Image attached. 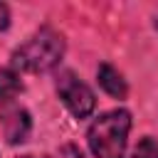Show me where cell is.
Masks as SVG:
<instances>
[{"instance_id":"1","label":"cell","mask_w":158,"mask_h":158,"mask_svg":"<svg viewBox=\"0 0 158 158\" xmlns=\"http://www.w3.org/2000/svg\"><path fill=\"white\" fill-rule=\"evenodd\" d=\"M62 57H64V37L52 27H42L12 52V69L40 74L54 69L62 62Z\"/></svg>"},{"instance_id":"2","label":"cell","mask_w":158,"mask_h":158,"mask_svg":"<svg viewBox=\"0 0 158 158\" xmlns=\"http://www.w3.org/2000/svg\"><path fill=\"white\" fill-rule=\"evenodd\" d=\"M131 131V114L126 109H114L101 114L86 131L89 148L96 158H123Z\"/></svg>"},{"instance_id":"3","label":"cell","mask_w":158,"mask_h":158,"mask_svg":"<svg viewBox=\"0 0 158 158\" xmlns=\"http://www.w3.org/2000/svg\"><path fill=\"white\" fill-rule=\"evenodd\" d=\"M57 94H59L62 104L69 109V114L74 118H86L94 111V106H96L94 91L74 72H59V77H57Z\"/></svg>"},{"instance_id":"4","label":"cell","mask_w":158,"mask_h":158,"mask_svg":"<svg viewBox=\"0 0 158 158\" xmlns=\"http://www.w3.org/2000/svg\"><path fill=\"white\" fill-rule=\"evenodd\" d=\"M0 126H2L7 143H22L30 136L32 121H30V114L25 106H20L15 101H5V104H0Z\"/></svg>"},{"instance_id":"5","label":"cell","mask_w":158,"mask_h":158,"mask_svg":"<svg viewBox=\"0 0 158 158\" xmlns=\"http://www.w3.org/2000/svg\"><path fill=\"white\" fill-rule=\"evenodd\" d=\"M96 77H99V86H101L109 96H114V99H123V96L128 94V86H126L121 72L114 69L111 64H101L99 72H96Z\"/></svg>"},{"instance_id":"6","label":"cell","mask_w":158,"mask_h":158,"mask_svg":"<svg viewBox=\"0 0 158 158\" xmlns=\"http://www.w3.org/2000/svg\"><path fill=\"white\" fill-rule=\"evenodd\" d=\"M22 91V81H20V74L10 67V69H2L0 72V104L5 101H15V96Z\"/></svg>"},{"instance_id":"7","label":"cell","mask_w":158,"mask_h":158,"mask_svg":"<svg viewBox=\"0 0 158 158\" xmlns=\"http://www.w3.org/2000/svg\"><path fill=\"white\" fill-rule=\"evenodd\" d=\"M131 158H158V141L146 136L138 141V146L133 148V156Z\"/></svg>"},{"instance_id":"8","label":"cell","mask_w":158,"mask_h":158,"mask_svg":"<svg viewBox=\"0 0 158 158\" xmlns=\"http://www.w3.org/2000/svg\"><path fill=\"white\" fill-rule=\"evenodd\" d=\"M62 156H64V158H84L77 146H64V148H62Z\"/></svg>"},{"instance_id":"9","label":"cell","mask_w":158,"mask_h":158,"mask_svg":"<svg viewBox=\"0 0 158 158\" xmlns=\"http://www.w3.org/2000/svg\"><path fill=\"white\" fill-rule=\"evenodd\" d=\"M7 25H10V10H7V5L0 2V30H5Z\"/></svg>"},{"instance_id":"10","label":"cell","mask_w":158,"mask_h":158,"mask_svg":"<svg viewBox=\"0 0 158 158\" xmlns=\"http://www.w3.org/2000/svg\"><path fill=\"white\" fill-rule=\"evenodd\" d=\"M22 158H49V156H22Z\"/></svg>"}]
</instances>
